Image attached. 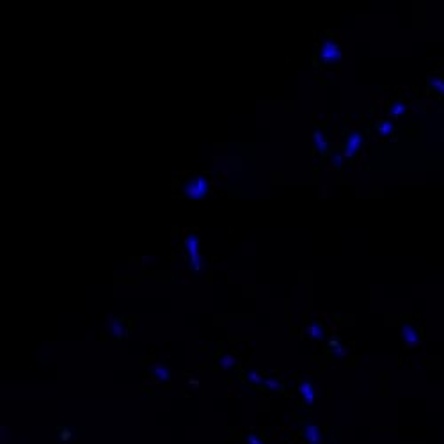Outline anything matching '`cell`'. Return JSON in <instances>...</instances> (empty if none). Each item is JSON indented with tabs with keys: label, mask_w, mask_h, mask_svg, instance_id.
<instances>
[{
	"label": "cell",
	"mask_w": 444,
	"mask_h": 444,
	"mask_svg": "<svg viewBox=\"0 0 444 444\" xmlns=\"http://www.w3.org/2000/svg\"><path fill=\"white\" fill-rule=\"evenodd\" d=\"M298 393L302 395V398H304V402H306L307 405H311L313 402H315V386H313V382L311 380H304L298 386Z\"/></svg>",
	"instance_id": "5"
},
{
	"label": "cell",
	"mask_w": 444,
	"mask_h": 444,
	"mask_svg": "<svg viewBox=\"0 0 444 444\" xmlns=\"http://www.w3.org/2000/svg\"><path fill=\"white\" fill-rule=\"evenodd\" d=\"M320 59L325 64H337L341 61V46L334 41H324L320 46Z\"/></svg>",
	"instance_id": "3"
},
{
	"label": "cell",
	"mask_w": 444,
	"mask_h": 444,
	"mask_svg": "<svg viewBox=\"0 0 444 444\" xmlns=\"http://www.w3.org/2000/svg\"><path fill=\"white\" fill-rule=\"evenodd\" d=\"M402 336H404L405 345L407 346H416L417 343H419V334L416 333V329H414L412 325L405 324L404 327H402Z\"/></svg>",
	"instance_id": "6"
},
{
	"label": "cell",
	"mask_w": 444,
	"mask_h": 444,
	"mask_svg": "<svg viewBox=\"0 0 444 444\" xmlns=\"http://www.w3.org/2000/svg\"><path fill=\"white\" fill-rule=\"evenodd\" d=\"M59 437H61L62 443H66V441H70V439H71V432L68 430V428H62L61 434H59Z\"/></svg>",
	"instance_id": "18"
},
{
	"label": "cell",
	"mask_w": 444,
	"mask_h": 444,
	"mask_svg": "<svg viewBox=\"0 0 444 444\" xmlns=\"http://www.w3.org/2000/svg\"><path fill=\"white\" fill-rule=\"evenodd\" d=\"M210 192V182L208 178L195 176L186 180L185 185L182 186V194L188 199H203L204 195Z\"/></svg>",
	"instance_id": "1"
},
{
	"label": "cell",
	"mask_w": 444,
	"mask_h": 444,
	"mask_svg": "<svg viewBox=\"0 0 444 444\" xmlns=\"http://www.w3.org/2000/svg\"><path fill=\"white\" fill-rule=\"evenodd\" d=\"M153 375H155V378L158 382H167L169 378H171L169 370L165 368V366H162V364H155V368H153Z\"/></svg>",
	"instance_id": "8"
},
{
	"label": "cell",
	"mask_w": 444,
	"mask_h": 444,
	"mask_svg": "<svg viewBox=\"0 0 444 444\" xmlns=\"http://www.w3.org/2000/svg\"><path fill=\"white\" fill-rule=\"evenodd\" d=\"M112 334H114L115 337H123V325L117 322V320H112Z\"/></svg>",
	"instance_id": "14"
},
{
	"label": "cell",
	"mask_w": 444,
	"mask_h": 444,
	"mask_svg": "<svg viewBox=\"0 0 444 444\" xmlns=\"http://www.w3.org/2000/svg\"><path fill=\"white\" fill-rule=\"evenodd\" d=\"M377 132L380 133V135H389V133L393 132V124H391L389 121H380L377 126Z\"/></svg>",
	"instance_id": "13"
},
{
	"label": "cell",
	"mask_w": 444,
	"mask_h": 444,
	"mask_svg": "<svg viewBox=\"0 0 444 444\" xmlns=\"http://www.w3.org/2000/svg\"><path fill=\"white\" fill-rule=\"evenodd\" d=\"M190 384H192V386H199V382L195 380V378H190Z\"/></svg>",
	"instance_id": "19"
},
{
	"label": "cell",
	"mask_w": 444,
	"mask_h": 444,
	"mask_svg": "<svg viewBox=\"0 0 444 444\" xmlns=\"http://www.w3.org/2000/svg\"><path fill=\"white\" fill-rule=\"evenodd\" d=\"M263 384H265V386L268 387V389H272V391H279L281 387H283V382H281L277 377H265Z\"/></svg>",
	"instance_id": "12"
},
{
	"label": "cell",
	"mask_w": 444,
	"mask_h": 444,
	"mask_svg": "<svg viewBox=\"0 0 444 444\" xmlns=\"http://www.w3.org/2000/svg\"><path fill=\"white\" fill-rule=\"evenodd\" d=\"M235 364V357L233 355H224L221 359V366L222 368H229V366H233Z\"/></svg>",
	"instance_id": "15"
},
{
	"label": "cell",
	"mask_w": 444,
	"mask_h": 444,
	"mask_svg": "<svg viewBox=\"0 0 444 444\" xmlns=\"http://www.w3.org/2000/svg\"><path fill=\"white\" fill-rule=\"evenodd\" d=\"M247 443L249 444H265L261 439H259V437H258L256 434H254V432H251V434L247 435Z\"/></svg>",
	"instance_id": "17"
},
{
	"label": "cell",
	"mask_w": 444,
	"mask_h": 444,
	"mask_svg": "<svg viewBox=\"0 0 444 444\" xmlns=\"http://www.w3.org/2000/svg\"><path fill=\"white\" fill-rule=\"evenodd\" d=\"M185 247H186V253H188V261H190L192 270H197L199 272L203 268V256H201V251H199V238L190 233V235L185 238Z\"/></svg>",
	"instance_id": "2"
},
{
	"label": "cell",
	"mask_w": 444,
	"mask_h": 444,
	"mask_svg": "<svg viewBox=\"0 0 444 444\" xmlns=\"http://www.w3.org/2000/svg\"><path fill=\"white\" fill-rule=\"evenodd\" d=\"M361 146V135L359 133H352L350 137H348V141H346L345 144V155L346 156H352L357 153V149H359Z\"/></svg>",
	"instance_id": "7"
},
{
	"label": "cell",
	"mask_w": 444,
	"mask_h": 444,
	"mask_svg": "<svg viewBox=\"0 0 444 444\" xmlns=\"http://www.w3.org/2000/svg\"><path fill=\"white\" fill-rule=\"evenodd\" d=\"M405 112V105L404 103H395V105L391 107V114L393 115H402Z\"/></svg>",
	"instance_id": "16"
},
{
	"label": "cell",
	"mask_w": 444,
	"mask_h": 444,
	"mask_svg": "<svg viewBox=\"0 0 444 444\" xmlns=\"http://www.w3.org/2000/svg\"><path fill=\"white\" fill-rule=\"evenodd\" d=\"M245 380H247L249 384H253V386H259V384H263L265 377H263L259 371H249L247 377H245Z\"/></svg>",
	"instance_id": "11"
},
{
	"label": "cell",
	"mask_w": 444,
	"mask_h": 444,
	"mask_svg": "<svg viewBox=\"0 0 444 444\" xmlns=\"http://www.w3.org/2000/svg\"><path fill=\"white\" fill-rule=\"evenodd\" d=\"M307 334H309L313 339H322V336H324V327L320 324H316V322H313V324L307 325Z\"/></svg>",
	"instance_id": "9"
},
{
	"label": "cell",
	"mask_w": 444,
	"mask_h": 444,
	"mask_svg": "<svg viewBox=\"0 0 444 444\" xmlns=\"http://www.w3.org/2000/svg\"><path fill=\"white\" fill-rule=\"evenodd\" d=\"M302 434H304V439H306L309 444H320L322 443V434H320V428L316 425H313V423H307V425L304 426Z\"/></svg>",
	"instance_id": "4"
},
{
	"label": "cell",
	"mask_w": 444,
	"mask_h": 444,
	"mask_svg": "<svg viewBox=\"0 0 444 444\" xmlns=\"http://www.w3.org/2000/svg\"><path fill=\"white\" fill-rule=\"evenodd\" d=\"M313 139H315V146L318 148L320 151L327 149V139H325V135L320 132V130H316V132L313 133Z\"/></svg>",
	"instance_id": "10"
}]
</instances>
